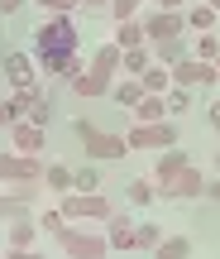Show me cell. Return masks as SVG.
I'll list each match as a JSON object with an SVG mask.
<instances>
[{
	"label": "cell",
	"mask_w": 220,
	"mask_h": 259,
	"mask_svg": "<svg viewBox=\"0 0 220 259\" xmlns=\"http://www.w3.org/2000/svg\"><path fill=\"white\" fill-rule=\"evenodd\" d=\"M24 120H34V125H43V130H48V120H53V106H48L43 96H38V101L29 106V115H24Z\"/></svg>",
	"instance_id": "e575fe53"
},
{
	"label": "cell",
	"mask_w": 220,
	"mask_h": 259,
	"mask_svg": "<svg viewBox=\"0 0 220 259\" xmlns=\"http://www.w3.org/2000/svg\"><path fill=\"white\" fill-rule=\"evenodd\" d=\"M125 197H129V206H139V211H144V206L158 202V183H153V178H134V183L125 187Z\"/></svg>",
	"instance_id": "cb8c5ba5"
},
{
	"label": "cell",
	"mask_w": 220,
	"mask_h": 259,
	"mask_svg": "<svg viewBox=\"0 0 220 259\" xmlns=\"http://www.w3.org/2000/svg\"><path fill=\"white\" fill-rule=\"evenodd\" d=\"M58 245H63L67 259H105L110 254L105 231H86V226H67V231L58 235Z\"/></svg>",
	"instance_id": "277c9868"
},
{
	"label": "cell",
	"mask_w": 220,
	"mask_h": 259,
	"mask_svg": "<svg viewBox=\"0 0 220 259\" xmlns=\"http://www.w3.org/2000/svg\"><path fill=\"white\" fill-rule=\"evenodd\" d=\"M115 44H120V48L148 44V38H144V19H125V24H115Z\"/></svg>",
	"instance_id": "f546056e"
},
{
	"label": "cell",
	"mask_w": 220,
	"mask_h": 259,
	"mask_svg": "<svg viewBox=\"0 0 220 259\" xmlns=\"http://www.w3.org/2000/svg\"><path fill=\"white\" fill-rule=\"evenodd\" d=\"M206 197H211V202L220 206V178H211V183H206Z\"/></svg>",
	"instance_id": "f35d334b"
},
{
	"label": "cell",
	"mask_w": 220,
	"mask_h": 259,
	"mask_svg": "<svg viewBox=\"0 0 220 259\" xmlns=\"http://www.w3.org/2000/svg\"><path fill=\"white\" fill-rule=\"evenodd\" d=\"M148 63H153L148 44H139V48H125V72H120V77H144V72H148Z\"/></svg>",
	"instance_id": "4316f807"
},
{
	"label": "cell",
	"mask_w": 220,
	"mask_h": 259,
	"mask_svg": "<svg viewBox=\"0 0 220 259\" xmlns=\"http://www.w3.org/2000/svg\"><path fill=\"white\" fill-rule=\"evenodd\" d=\"M67 87H72V96H82V101H96V96H110V87H115V82L86 67V72H82V77H72Z\"/></svg>",
	"instance_id": "e0dca14e"
},
{
	"label": "cell",
	"mask_w": 220,
	"mask_h": 259,
	"mask_svg": "<svg viewBox=\"0 0 220 259\" xmlns=\"http://www.w3.org/2000/svg\"><path fill=\"white\" fill-rule=\"evenodd\" d=\"M0 67H5V77H10V82H15V92H19V87H38V63H34V53H5V58H0Z\"/></svg>",
	"instance_id": "4fadbf2b"
},
{
	"label": "cell",
	"mask_w": 220,
	"mask_h": 259,
	"mask_svg": "<svg viewBox=\"0 0 220 259\" xmlns=\"http://www.w3.org/2000/svg\"><path fill=\"white\" fill-rule=\"evenodd\" d=\"M148 0H110V24H125V19H139V10H144Z\"/></svg>",
	"instance_id": "1f68e13d"
},
{
	"label": "cell",
	"mask_w": 220,
	"mask_h": 259,
	"mask_svg": "<svg viewBox=\"0 0 220 259\" xmlns=\"http://www.w3.org/2000/svg\"><path fill=\"white\" fill-rule=\"evenodd\" d=\"M86 67H91V72H101V77H110V82H115V77L125 72V48H120L115 38H110V44H101V48H96V53H91V63H86Z\"/></svg>",
	"instance_id": "5bb4252c"
},
{
	"label": "cell",
	"mask_w": 220,
	"mask_h": 259,
	"mask_svg": "<svg viewBox=\"0 0 220 259\" xmlns=\"http://www.w3.org/2000/svg\"><path fill=\"white\" fill-rule=\"evenodd\" d=\"M15 10H24V0H0V19H5V15H15Z\"/></svg>",
	"instance_id": "74e56055"
},
{
	"label": "cell",
	"mask_w": 220,
	"mask_h": 259,
	"mask_svg": "<svg viewBox=\"0 0 220 259\" xmlns=\"http://www.w3.org/2000/svg\"><path fill=\"white\" fill-rule=\"evenodd\" d=\"M125 144H129V154H163V149H173L177 144V120H153V125H139L125 135Z\"/></svg>",
	"instance_id": "3957f363"
},
{
	"label": "cell",
	"mask_w": 220,
	"mask_h": 259,
	"mask_svg": "<svg viewBox=\"0 0 220 259\" xmlns=\"http://www.w3.org/2000/svg\"><path fill=\"white\" fill-rule=\"evenodd\" d=\"M105 240H110V250H134V216L129 211H110Z\"/></svg>",
	"instance_id": "9a60e30c"
},
{
	"label": "cell",
	"mask_w": 220,
	"mask_h": 259,
	"mask_svg": "<svg viewBox=\"0 0 220 259\" xmlns=\"http://www.w3.org/2000/svg\"><path fill=\"white\" fill-rule=\"evenodd\" d=\"M82 34H77V19L72 15H53L48 24L34 29V53H53V48H77Z\"/></svg>",
	"instance_id": "5b68a950"
},
{
	"label": "cell",
	"mask_w": 220,
	"mask_h": 259,
	"mask_svg": "<svg viewBox=\"0 0 220 259\" xmlns=\"http://www.w3.org/2000/svg\"><path fill=\"white\" fill-rule=\"evenodd\" d=\"M206 120H211V130H215V135H220V101L211 106V115H206Z\"/></svg>",
	"instance_id": "60d3db41"
},
{
	"label": "cell",
	"mask_w": 220,
	"mask_h": 259,
	"mask_svg": "<svg viewBox=\"0 0 220 259\" xmlns=\"http://www.w3.org/2000/svg\"><path fill=\"white\" fill-rule=\"evenodd\" d=\"M43 158L38 154H15V149H10V154H0V183H43Z\"/></svg>",
	"instance_id": "8992f818"
},
{
	"label": "cell",
	"mask_w": 220,
	"mask_h": 259,
	"mask_svg": "<svg viewBox=\"0 0 220 259\" xmlns=\"http://www.w3.org/2000/svg\"><path fill=\"white\" fill-rule=\"evenodd\" d=\"M182 38H187V34H182ZM182 38H163V44H153V63H158V67H177L187 53H192Z\"/></svg>",
	"instance_id": "7402d4cb"
},
{
	"label": "cell",
	"mask_w": 220,
	"mask_h": 259,
	"mask_svg": "<svg viewBox=\"0 0 220 259\" xmlns=\"http://www.w3.org/2000/svg\"><path fill=\"white\" fill-rule=\"evenodd\" d=\"M168 72H173V87H215L220 82L215 63H201V58H182V63L168 67Z\"/></svg>",
	"instance_id": "7c38bea8"
},
{
	"label": "cell",
	"mask_w": 220,
	"mask_h": 259,
	"mask_svg": "<svg viewBox=\"0 0 220 259\" xmlns=\"http://www.w3.org/2000/svg\"><path fill=\"white\" fill-rule=\"evenodd\" d=\"M34 63H38V72H48V77H82L86 72V58L77 53V48H53V53H34Z\"/></svg>",
	"instance_id": "ba28073f"
},
{
	"label": "cell",
	"mask_w": 220,
	"mask_h": 259,
	"mask_svg": "<svg viewBox=\"0 0 220 259\" xmlns=\"http://www.w3.org/2000/svg\"><path fill=\"white\" fill-rule=\"evenodd\" d=\"M38 5H43L48 15H77V10H82V0H38Z\"/></svg>",
	"instance_id": "d590c367"
},
{
	"label": "cell",
	"mask_w": 220,
	"mask_h": 259,
	"mask_svg": "<svg viewBox=\"0 0 220 259\" xmlns=\"http://www.w3.org/2000/svg\"><path fill=\"white\" fill-rule=\"evenodd\" d=\"M129 115H134L139 125H153V120H173V115H168V101H163V96H153V92H144V96H139V106H134Z\"/></svg>",
	"instance_id": "d6986e66"
},
{
	"label": "cell",
	"mask_w": 220,
	"mask_h": 259,
	"mask_svg": "<svg viewBox=\"0 0 220 259\" xmlns=\"http://www.w3.org/2000/svg\"><path fill=\"white\" fill-rule=\"evenodd\" d=\"M187 58L215 63V58H220V34H196V44H192V53H187Z\"/></svg>",
	"instance_id": "4dcf8cb0"
},
{
	"label": "cell",
	"mask_w": 220,
	"mask_h": 259,
	"mask_svg": "<svg viewBox=\"0 0 220 259\" xmlns=\"http://www.w3.org/2000/svg\"><path fill=\"white\" fill-rule=\"evenodd\" d=\"M43 187H48V192H58V197L72 192V168H67V163H48L43 168Z\"/></svg>",
	"instance_id": "d4e9b609"
},
{
	"label": "cell",
	"mask_w": 220,
	"mask_h": 259,
	"mask_svg": "<svg viewBox=\"0 0 220 259\" xmlns=\"http://www.w3.org/2000/svg\"><path fill=\"white\" fill-rule=\"evenodd\" d=\"M5 259H48L43 250H5Z\"/></svg>",
	"instance_id": "8d00e7d4"
},
{
	"label": "cell",
	"mask_w": 220,
	"mask_h": 259,
	"mask_svg": "<svg viewBox=\"0 0 220 259\" xmlns=\"http://www.w3.org/2000/svg\"><path fill=\"white\" fill-rule=\"evenodd\" d=\"M0 125H10V115H5V106H0Z\"/></svg>",
	"instance_id": "7bdbcfd3"
},
{
	"label": "cell",
	"mask_w": 220,
	"mask_h": 259,
	"mask_svg": "<svg viewBox=\"0 0 220 259\" xmlns=\"http://www.w3.org/2000/svg\"><path fill=\"white\" fill-rule=\"evenodd\" d=\"M215 19H220V10H211L201 0V5H187V29L192 34H215Z\"/></svg>",
	"instance_id": "44dd1931"
},
{
	"label": "cell",
	"mask_w": 220,
	"mask_h": 259,
	"mask_svg": "<svg viewBox=\"0 0 220 259\" xmlns=\"http://www.w3.org/2000/svg\"><path fill=\"white\" fill-rule=\"evenodd\" d=\"M215 72H220V58H215Z\"/></svg>",
	"instance_id": "bcb514c9"
},
{
	"label": "cell",
	"mask_w": 220,
	"mask_h": 259,
	"mask_svg": "<svg viewBox=\"0 0 220 259\" xmlns=\"http://www.w3.org/2000/svg\"><path fill=\"white\" fill-rule=\"evenodd\" d=\"M58 211L67 216V226H91V221H110V197L105 192H63Z\"/></svg>",
	"instance_id": "7a4b0ae2"
},
{
	"label": "cell",
	"mask_w": 220,
	"mask_h": 259,
	"mask_svg": "<svg viewBox=\"0 0 220 259\" xmlns=\"http://www.w3.org/2000/svg\"><path fill=\"white\" fill-rule=\"evenodd\" d=\"M38 187H43V183H15L10 192H0V221H19V216H34Z\"/></svg>",
	"instance_id": "9c48e42d"
},
{
	"label": "cell",
	"mask_w": 220,
	"mask_h": 259,
	"mask_svg": "<svg viewBox=\"0 0 220 259\" xmlns=\"http://www.w3.org/2000/svg\"><path fill=\"white\" fill-rule=\"evenodd\" d=\"M163 101H168V115H187L192 111V87H173Z\"/></svg>",
	"instance_id": "d6a6232c"
},
{
	"label": "cell",
	"mask_w": 220,
	"mask_h": 259,
	"mask_svg": "<svg viewBox=\"0 0 220 259\" xmlns=\"http://www.w3.org/2000/svg\"><path fill=\"white\" fill-rule=\"evenodd\" d=\"M206 5H211V10H220V0H206Z\"/></svg>",
	"instance_id": "ee69618b"
},
{
	"label": "cell",
	"mask_w": 220,
	"mask_h": 259,
	"mask_svg": "<svg viewBox=\"0 0 220 259\" xmlns=\"http://www.w3.org/2000/svg\"><path fill=\"white\" fill-rule=\"evenodd\" d=\"M10 149H15V154H38L43 158L48 154V130L34 125V120H15L10 125Z\"/></svg>",
	"instance_id": "8fae6325"
},
{
	"label": "cell",
	"mask_w": 220,
	"mask_h": 259,
	"mask_svg": "<svg viewBox=\"0 0 220 259\" xmlns=\"http://www.w3.org/2000/svg\"><path fill=\"white\" fill-rule=\"evenodd\" d=\"M72 192H101V168L96 163L72 168Z\"/></svg>",
	"instance_id": "f1b7e54d"
},
{
	"label": "cell",
	"mask_w": 220,
	"mask_h": 259,
	"mask_svg": "<svg viewBox=\"0 0 220 259\" xmlns=\"http://www.w3.org/2000/svg\"><path fill=\"white\" fill-rule=\"evenodd\" d=\"M163 226H158V221H134V250H144V254H153L158 250V245H163Z\"/></svg>",
	"instance_id": "603a6c76"
},
{
	"label": "cell",
	"mask_w": 220,
	"mask_h": 259,
	"mask_svg": "<svg viewBox=\"0 0 220 259\" xmlns=\"http://www.w3.org/2000/svg\"><path fill=\"white\" fill-rule=\"evenodd\" d=\"M215 173H220V149H215Z\"/></svg>",
	"instance_id": "f6af8a7d"
},
{
	"label": "cell",
	"mask_w": 220,
	"mask_h": 259,
	"mask_svg": "<svg viewBox=\"0 0 220 259\" xmlns=\"http://www.w3.org/2000/svg\"><path fill=\"white\" fill-rule=\"evenodd\" d=\"M158 197H163V202H196V197H206V173H201L196 163H187Z\"/></svg>",
	"instance_id": "30bf717a"
},
{
	"label": "cell",
	"mask_w": 220,
	"mask_h": 259,
	"mask_svg": "<svg viewBox=\"0 0 220 259\" xmlns=\"http://www.w3.org/2000/svg\"><path fill=\"white\" fill-rule=\"evenodd\" d=\"M153 259H192V240H187V235H163V245L153 250Z\"/></svg>",
	"instance_id": "83f0119b"
},
{
	"label": "cell",
	"mask_w": 220,
	"mask_h": 259,
	"mask_svg": "<svg viewBox=\"0 0 220 259\" xmlns=\"http://www.w3.org/2000/svg\"><path fill=\"white\" fill-rule=\"evenodd\" d=\"M82 10H110V0H82Z\"/></svg>",
	"instance_id": "b9f144b4"
},
{
	"label": "cell",
	"mask_w": 220,
	"mask_h": 259,
	"mask_svg": "<svg viewBox=\"0 0 220 259\" xmlns=\"http://www.w3.org/2000/svg\"><path fill=\"white\" fill-rule=\"evenodd\" d=\"M72 130H77V139H82V154L91 158V163H115V158H129L125 135H110V130H101L96 120H86V115H77Z\"/></svg>",
	"instance_id": "6da1fadb"
},
{
	"label": "cell",
	"mask_w": 220,
	"mask_h": 259,
	"mask_svg": "<svg viewBox=\"0 0 220 259\" xmlns=\"http://www.w3.org/2000/svg\"><path fill=\"white\" fill-rule=\"evenodd\" d=\"M139 82H144V92H153V96H168V92H173V72L158 67V63H148V72L139 77Z\"/></svg>",
	"instance_id": "484cf974"
},
{
	"label": "cell",
	"mask_w": 220,
	"mask_h": 259,
	"mask_svg": "<svg viewBox=\"0 0 220 259\" xmlns=\"http://www.w3.org/2000/svg\"><path fill=\"white\" fill-rule=\"evenodd\" d=\"M182 168H187V154L173 144V149H163V154H158V163H153V173H148V178H153V183H158V192H163V187L173 183Z\"/></svg>",
	"instance_id": "2e32d148"
},
{
	"label": "cell",
	"mask_w": 220,
	"mask_h": 259,
	"mask_svg": "<svg viewBox=\"0 0 220 259\" xmlns=\"http://www.w3.org/2000/svg\"><path fill=\"white\" fill-rule=\"evenodd\" d=\"M0 259H5V250H0Z\"/></svg>",
	"instance_id": "7dc6e473"
},
{
	"label": "cell",
	"mask_w": 220,
	"mask_h": 259,
	"mask_svg": "<svg viewBox=\"0 0 220 259\" xmlns=\"http://www.w3.org/2000/svg\"><path fill=\"white\" fill-rule=\"evenodd\" d=\"M34 221H38V231H48V235H63L67 231V216L58 211V206H53V211H38Z\"/></svg>",
	"instance_id": "836d02e7"
},
{
	"label": "cell",
	"mask_w": 220,
	"mask_h": 259,
	"mask_svg": "<svg viewBox=\"0 0 220 259\" xmlns=\"http://www.w3.org/2000/svg\"><path fill=\"white\" fill-rule=\"evenodd\" d=\"M34 240H38V221H34V216H19V221H10L5 250H34Z\"/></svg>",
	"instance_id": "ac0fdd59"
},
{
	"label": "cell",
	"mask_w": 220,
	"mask_h": 259,
	"mask_svg": "<svg viewBox=\"0 0 220 259\" xmlns=\"http://www.w3.org/2000/svg\"><path fill=\"white\" fill-rule=\"evenodd\" d=\"M144 19V38L148 44H163V38H182L187 34V10H148Z\"/></svg>",
	"instance_id": "52a82bcc"
},
{
	"label": "cell",
	"mask_w": 220,
	"mask_h": 259,
	"mask_svg": "<svg viewBox=\"0 0 220 259\" xmlns=\"http://www.w3.org/2000/svg\"><path fill=\"white\" fill-rule=\"evenodd\" d=\"M187 0H153V10H182Z\"/></svg>",
	"instance_id": "ab89813d"
},
{
	"label": "cell",
	"mask_w": 220,
	"mask_h": 259,
	"mask_svg": "<svg viewBox=\"0 0 220 259\" xmlns=\"http://www.w3.org/2000/svg\"><path fill=\"white\" fill-rule=\"evenodd\" d=\"M139 96H144V82H139V77H115V87H110V101H115V106L134 111Z\"/></svg>",
	"instance_id": "ffe728a7"
}]
</instances>
